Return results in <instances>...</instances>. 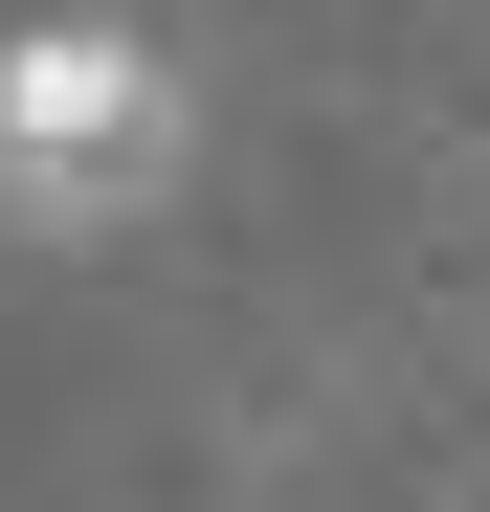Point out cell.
<instances>
[{
    "instance_id": "1",
    "label": "cell",
    "mask_w": 490,
    "mask_h": 512,
    "mask_svg": "<svg viewBox=\"0 0 490 512\" xmlns=\"http://www.w3.org/2000/svg\"><path fill=\"white\" fill-rule=\"evenodd\" d=\"M179 156H201V112H179V67H156L134 23H23V45H0V201H23L45 245L156 223Z\"/></svg>"
}]
</instances>
